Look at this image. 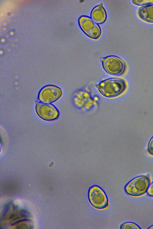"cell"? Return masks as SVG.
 I'll return each mask as SVG.
<instances>
[{"label": "cell", "instance_id": "obj_9", "mask_svg": "<svg viewBox=\"0 0 153 229\" xmlns=\"http://www.w3.org/2000/svg\"><path fill=\"white\" fill-rule=\"evenodd\" d=\"M91 17L98 24H102L105 21L107 17V13L102 3L95 6L92 9L91 13Z\"/></svg>", "mask_w": 153, "mask_h": 229}, {"label": "cell", "instance_id": "obj_6", "mask_svg": "<svg viewBox=\"0 0 153 229\" xmlns=\"http://www.w3.org/2000/svg\"><path fill=\"white\" fill-rule=\"evenodd\" d=\"M97 100L93 98L89 91L82 89L76 91L73 98L74 105L83 110L89 111L92 109L97 103Z\"/></svg>", "mask_w": 153, "mask_h": 229}, {"label": "cell", "instance_id": "obj_1", "mask_svg": "<svg viewBox=\"0 0 153 229\" xmlns=\"http://www.w3.org/2000/svg\"><path fill=\"white\" fill-rule=\"evenodd\" d=\"M95 87L103 96L113 98L123 94L126 89L127 84L122 78H111L100 81L95 85Z\"/></svg>", "mask_w": 153, "mask_h": 229}, {"label": "cell", "instance_id": "obj_13", "mask_svg": "<svg viewBox=\"0 0 153 229\" xmlns=\"http://www.w3.org/2000/svg\"><path fill=\"white\" fill-rule=\"evenodd\" d=\"M147 151L150 155L153 156V136L151 138L148 143Z\"/></svg>", "mask_w": 153, "mask_h": 229}, {"label": "cell", "instance_id": "obj_2", "mask_svg": "<svg viewBox=\"0 0 153 229\" xmlns=\"http://www.w3.org/2000/svg\"><path fill=\"white\" fill-rule=\"evenodd\" d=\"M151 181L150 178L148 175L138 176L127 183L124 187V191L127 194L131 196H142L147 192Z\"/></svg>", "mask_w": 153, "mask_h": 229}, {"label": "cell", "instance_id": "obj_7", "mask_svg": "<svg viewBox=\"0 0 153 229\" xmlns=\"http://www.w3.org/2000/svg\"><path fill=\"white\" fill-rule=\"evenodd\" d=\"M35 110L39 117L46 121H53L57 119L59 112L53 105L51 103L35 101Z\"/></svg>", "mask_w": 153, "mask_h": 229}, {"label": "cell", "instance_id": "obj_11", "mask_svg": "<svg viewBox=\"0 0 153 229\" xmlns=\"http://www.w3.org/2000/svg\"><path fill=\"white\" fill-rule=\"evenodd\" d=\"M121 229H141L137 224L132 222H127L123 223L120 226Z\"/></svg>", "mask_w": 153, "mask_h": 229}, {"label": "cell", "instance_id": "obj_4", "mask_svg": "<svg viewBox=\"0 0 153 229\" xmlns=\"http://www.w3.org/2000/svg\"><path fill=\"white\" fill-rule=\"evenodd\" d=\"M88 197L91 205L96 209H104L108 205L109 200L106 194L98 185H93L89 188Z\"/></svg>", "mask_w": 153, "mask_h": 229}, {"label": "cell", "instance_id": "obj_10", "mask_svg": "<svg viewBox=\"0 0 153 229\" xmlns=\"http://www.w3.org/2000/svg\"><path fill=\"white\" fill-rule=\"evenodd\" d=\"M138 14L143 20L153 23V4L140 7L138 10Z\"/></svg>", "mask_w": 153, "mask_h": 229}, {"label": "cell", "instance_id": "obj_8", "mask_svg": "<svg viewBox=\"0 0 153 229\" xmlns=\"http://www.w3.org/2000/svg\"><path fill=\"white\" fill-rule=\"evenodd\" d=\"M62 89L56 86L49 85L45 86L39 91L38 99L40 102L47 103L55 102L62 96Z\"/></svg>", "mask_w": 153, "mask_h": 229}, {"label": "cell", "instance_id": "obj_3", "mask_svg": "<svg viewBox=\"0 0 153 229\" xmlns=\"http://www.w3.org/2000/svg\"><path fill=\"white\" fill-rule=\"evenodd\" d=\"M102 67L108 74L113 76L123 75L126 70V65L124 61L119 57L109 55L100 59Z\"/></svg>", "mask_w": 153, "mask_h": 229}, {"label": "cell", "instance_id": "obj_15", "mask_svg": "<svg viewBox=\"0 0 153 229\" xmlns=\"http://www.w3.org/2000/svg\"><path fill=\"white\" fill-rule=\"evenodd\" d=\"M148 229H153V225H151L148 228Z\"/></svg>", "mask_w": 153, "mask_h": 229}, {"label": "cell", "instance_id": "obj_12", "mask_svg": "<svg viewBox=\"0 0 153 229\" xmlns=\"http://www.w3.org/2000/svg\"><path fill=\"white\" fill-rule=\"evenodd\" d=\"M133 3L137 6H144L153 4V0H132Z\"/></svg>", "mask_w": 153, "mask_h": 229}, {"label": "cell", "instance_id": "obj_5", "mask_svg": "<svg viewBox=\"0 0 153 229\" xmlns=\"http://www.w3.org/2000/svg\"><path fill=\"white\" fill-rule=\"evenodd\" d=\"M78 23L81 30L90 38L97 39L100 37L101 28L91 18L86 15L81 16L78 19Z\"/></svg>", "mask_w": 153, "mask_h": 229}, {"label": "cell", "instance_id": "obj_14", "mask_svg": "<svg viewBox=\"0 0 153 229\" xmlns=\"http://www.w3.org/2000/svg\"><path fill=\"white\" fill-rule=\"evenodd\" d=\"M147 195L153 197V182L150 184L147 191Z\"/></svg>", "mask_w": 153, "mask_h": 229}]
</instances>
